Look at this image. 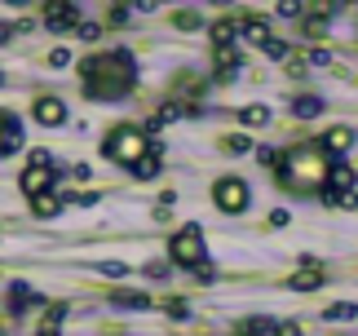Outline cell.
<instances>
[{
  "instance_id": "obj_21",
  "label": "cell",
  "mask_w": 358,
  "mask_h": 336,
  "mask_svg": "<svg viewBox=\"0 0 358 336\" xmlns=\"http://www.w3.org/2000/svg\"><path fill=\"white\" fill-rule=\"evenodd\" d=\"M0 150H5V155L18 150V115H5V142H0Z\"/></svg>"
},
{
  "instance_id": "obj_17",
  "label": "cell",
  "mask_w": 358,
  "mask_h": 336,
  "mask_svg": "<svg viewBox=\"0 0 358 336\" xmlns=\"http://www.w3.org/2000/svg\"><path fill=\"white\" fill-rule=\"evenodd\" d=\"M354 314H358V305H354V301H336V305H327V310H323L327 323H350Z\"/></svg>"
},
{
  "instance_id": "obj_15",
  "label": "cell",
  "mask_w": 358,
  "mask_h": 336,
  "mask_svg": "<svg viewBox=\"0 0 358 336\" xmlns=\"http://www.w3.org/2000/svg\"><path fill=\"white\" fill-rule=\"evenodd\" d=\"M274 328H279V323H270L266 314H252V318H243V323L235 328V336H270Z\"/></svg>"
},
{
  "instance_id": "obj_40",
  "label": "cell",
  "mask_w": 358,
  "mask_h": 336,
  "mask_svg": "<svg viewBox=\"0 0 358 336\" xmlns=\"http://www.w3.org/2000/svg\"><path fill=\"white\" fill-rule=\"evenodd\" d=\"M89 173H93L89 164H76V168H71V177H76V181H89Z\"/></svg>"
},
{
  "instance_id": "obj_20",
  "label": "cell",
  "mask_w": 358,
  "mask_h": 336,
  "mask_svg": "<svg viewBox=\"0 0 358 336\" xmlns=\"http://www.w3.org/2000/svg\"><path fill=\"white\" fill-rule=\"evenodd\" d=\"M243 124H248V129H266V124H270V106H243V115H239Z\"/></svg>"
},
{
  "instance_id": "obj_34",
  "label": "cell",
  "mask_w": 358,
  "mask_h": 336,
  "mask_svg": "<svg viewBox=\"0 0 358 336\" xmlns=\"http://www.w3.org/2000/svg\"><path fill=\"white\" fill-rule=\"evenodd\" d=\"M164 310H169V318H186V314H190V305H186V301H169Z\"/></svg>"
},
{
  "instance_id": "obj_11",
  "label": "cell",
  "mask_w": 358,
  "mask_h": 336,
  "mask_svg": "<svg viewBox=\"0 0 358 336\" xmlns=\"http://www.w3.org/2000/svg\"><path fill=\"white\" fill-rule=\"evenodd\" d=\"M213 45L217 49H235V36H243V22H230V18H222V22H213Z\"/></svg>"
},
{
  "instance_id": "obj_19",
  "label": "cell",
  "mask_w": 358,
  "mask_h": 336,
  "mask_svg": "<svg viewBox=\"0 0 358 336\" xmlns=\"http://www.w3.org/2000/svg\"><path fill=\"white\" fill-rule=\"evenodd\" d=\"M111 301L120 305V310H146V305H150V297H146V292H115Z\"/></svg>"
},
{
  "instance_id": "obj_29",
  "label": "cell",
  "mask_w": 358,
  "mask_h": 336,
  "mask_svg": "<svg viewBox=\"0 0 358 336\" xmlns=\"http://www.w3.org/2000/svg\"><path fill=\"white\" fill-rule=\"evenodd\" d=\"M261 53H266V58H274V62H283V58H287V45H283V40H270Z\"/></svg>"
},
{
  "instance_id": "obj_13",
  "label": "cell",
  "mask_w": 358,
  "mask_h": 336,
  "mask_svg": "<svg viewBox=\"0 0 358 336\" xmlns=\"http://www.w3.org/2000/svg\"><path fill=\"white\" fill-rule=\"evenodd\" d=\"M239 76V49H217V80L230 84Z\"/></svg>"
},
{
  "instance_id": "obj_1",
  "label": "cell",
  "mask_w": 358,
  "mask_h": 336,
  "mask_svg": "<svg viewBox=\"0 0 358 336\" xmlns=\"http://www.w3.org/2000/svg\"><path fill=\"white\" fill-rule=\"evenodd\" d=\"M80 76H85L89 97H98V102H120L137 80V62H133V53H124V49L93 53L89 62H80Z\"/></svg>"
},
{
  "instance_id": "obj_32",
  "label": "cell",
  "mask_w": 358,
  "mask_h": 336,
  "mask_svg": "<svg viewBox=\"0 0 358 336\" xmlns=\"http://www.w3.org/2000/svg\"><path fill=\"white\" fill-rule=\"evenodd\" d=\"M66 62H71V53H66L62 45H58V49H53V53H49V66H58V71H62V66H66Z\"/></svg>"
},
{
  "instance_id": "obj_38",
  "label": "cell",
  "mask_w": 358,
  "mask_h": 336,
  "mask_svg": "<svg viewBox=\"0 0 358 336\" xmlns=\"http://www.w3.org/2000/svg\"><path fill=\"white\" fill-rule=\"evenodd\" d=\"M270 226H287V208H274V213H270Z\"/></svg>"
},
{
  "instance_id": "obj_8",
  "label": "cell",
  "mask_w": 358,
  "mask_h": 336,
  "mask_svg": "<svg viewBox=\"0 0 358 336\" xmlns=\"http://www.w3.org/2000/svg\"><path fill=\"white\" fill-rule=\"evenodd\" d=\"M31 115L45 124V129H58V124H66V102L62 97H36Z\"/></svg>"
},
{
  "instance_id": "obj_22",
  "label": "cell",
  "mask_w": 358,
  "mask_h": 336,
  "mask_svg": "<svg viewBox=\"0 0 358 336\" xmlns=\"http://www.w3.org/2000/svg\"><path fill=\"white\" fill-rule=\"evenodd\" d=\"M62 204H66V200H58V195H45V200H31V213H36V217H53Z\"/></svg>"
},
{
  "instance_id": "obj_24",
  "label": "cell",
  "mask_w": 358,
  "mask_h": 336,
  "mask_svg": "<svg viewBox=\"0 0 358 336\" xmlns=\"http://www.w3.org/2000/svg\"><path fill=\"white\" fill-rule=\"evenodd\" d=\"M102 31H106V27H98V22H80V40H85V45H98V40H102Z\"/></svg>"
},
{
  "instance_id": "obj_35",
  "label": "cell",
  "mask_w": 358,
  "mask_h": 336,
  "mask_svg": "<svg viewBox=\"0 0 358 336\" xmlns=\"http://www.w3.org/2000/svg\"><path fill=\"white\" fill-rule=\"evenodd\" d=\"M146 279H169V265H164V261H150L146 265Z\"/></svg>"
},
{
  "instance_id": "obj_27",
  "label": "cell",
  "mask_w": 358,
  "mask_h": 336,
  "mask_svg": "<svg viewBox=\"0 0 358 336\" xmlns=\"http://www.w3.org/2000/svg\"><path fill=\"white\" fill-rule=\"evenodd\" d=\"M98 274H106V279H124V274H129V265H120V261H102V265H98Z\"/></svg>"
},
{
  "instance_id": "obj_3",
  "label": "cell",
  "mask_w": 358,
  "mask_h": 336,
  "mask_svg": "<svg viewBox=\"0 0 358 336\" xmlns=\"http://www.w3.org/2000/svg\"><path fill=\"white\" fill-rule=\"evenodd\" d=\"M102 155L124 164V168H137L150 155V133L146 129H133V124H120V129H111V137L102 142Z\"/></svg>"
},
{
  "instance_id": "obj_18",
  "label": "cell",
  "mask_w": 358,
  "mask_h": 336,
  "mask_svg": "<svg viewBox=\"0 0 358 336\" xmlns=\"http://www.w3.org/2000/svg\"><path fill=\"white\" fill-rule=\"evenodd\" d=\"M159 168H164V160H159V150H150V155H146L142 164L133 168V177H137V181H150V177H159Z\"/></svg>"
},
{
  "instance_id": "obj_9",
  "label": "cell",
  "mask_w": 358,
  "mask_h": 336,
  "mask_svg": "<svg viewBox=\"0 0 358 336\" xmlns=\"http://www.w3.org/2000/svg\"><path fill=\"white\" fill-rule=\"evenodd\" d=\"M323 284H327V274H323L319 261H306L292 279H287V288H296V292H314V288H323Z\"/></svg>"
},
{
  "instance_id": "obj_12",
  "label": "cell",
  "mask_w": 358,
  "mask_h": 336,
  "mask_svg": "<svg viewBox=\"0 0 358 336\" xmlns=\"http://www.w3.org/2000/svg\"><path fill=\"white\" fill-rule=\"evenodd\" d=\"M350 146H354V129H345V124H336V129L323 133V150H332V155H345Z\"/></svg>"
},
{
  "instance_id": "obj_33",
  "label": "cell",
  "mask_w": 358,
  "mask_h": 336,
  "mask_svg": "<svg viewBox=\"0 0 358 336\" xmlns=\"http://www.w3.org/2000/svg\"><path fill=\"white\" fill-rule=\"evenodd\" d=\"M306 62H310V66H327V62H332V53H327V49H310Z\"/></svg>"
},
{
  "instance_id": "obj_23",
  "label": "cell",
  "mask_w": 358,
  "mask_h": 336,
  "mask_svg": "<svg viewBox=\"0 0 358 336\" xmlns=\"http://www.w3.org/2000/svg\"><path fill=\"white\" fill-rule=\"evenodd\" d=\"M173 22L182 27V31H195V27H199V9H177V13H173Z\"/></svg>"
},
{
  "instance_id": "obj_16",
  "label": "cell",
  "mask_w": 358,
  "mask_h": 336,
  "mask_svg": "<svg viewBox=\"0 0 358 336\" xmlns=\"http://www.w3.org/2000/svg\"><path fill=\"white\" fill-rule=\"evenodd\" d=\"M243 40H252V45H257V49H266V45H270V40H274V36H270V27H266V22H257V18H248V22H243Z\"/></svg>"
},
{
  "instance_id": "obj_36",
  "label": "cell",
  "mask_w": 358,
  "mask_h": 336,
  "mask_svg": "<svg viewBox=\"0 0 358 336\" xmlns=\"http://www.w3.org/2000/svg\"><path fill=\"white\" fill-rule=\"evenodd\" d=\"M195 279H199V284H213V279H217V270H213V265H208V261H203V265H199V270H195Z\"/></svg>"
},
{
  "instance_id": "obj_39",
  "label": "cell",
  "mask_w": 358,
  "mask_h": 336,
  "mask_svg": "<svg viewBox=\"0 0 358 336\" xmlns=\"http://www.w3.org/2000/svg\"><path fill=\"white\" fill-rule=\"evenodd\" d=\"M279 13H283V18H296V13H301V5H292V0H283V5H279Z\"/></svg>"
},
{
  "instance_id": "obj_2",
  "label": "cell",
  "mask_w": 358,
  "mask_h": 336,
  "mask_svg": "<svg viewBox=\"0 0 358 336\" xmlns=\"http://www.w3.org/2000/svg\"><path fill=\"white\" fill-rule=\"evenodd\" d=\"M327 177H332V164L323 146H292L279 164V181L287 190H323Z\"/></svg>"
},
{
  "instance_id": "obj_14",
  "label": "cell",
  "mask_w": 358,
  "mask_h": 336,
  "mask_svg": "<svg viewBox=\"0 0 358 336\" xmlns=\"http://www.w3.org/2000/svg\"><path fill=\"white\" fill-rule=\"evenodd\" d=\"M292 115H296V120H314V115H323V97L301 93L296 102H292Z\"/></svg>"
},
{
  "instance_id": "obj_6",
  "label": "cell",
  "mask_w": 358,
  "mask_h": 336,
  "mask_svg": "<svg viewBox=\"0 0 358 336\" xmlns=\"http://www.w3.org/2000/svg\"><path fill=\"white\" fill-rule=\"evenodd\" d=\"M53 181H58V168H22L18 186H22V195H27V200H45Z\"/></svg>"
},
{
  "instance_id": "obj_25",
  "label": "cell",
  "mask_w": 358,
  "mask_h": 336,
  "mask_svg": "<svg viewBox=\"0 0 358 336\" xmlns=\"http://www.w3.org/2000/svg\"><path fill=\"white\" fill-rule=\"evenodd\" d=\"M27 301H36V297H31V288L13 284V288H9V305H13V314H18V305H27Z\"/></svg>"
},
{
  "instance_id": "obj_26",
  "label": "cell",
  "mask_w": 358,
  "mask_h": 336,
  "mask_svg": "<svg viewBox=\"0 0 358 336\" xmlns=\"http://www.w3.org/2000/svg\"><path fill=\"white\" fill-rule=\"evenodd\" d=\"M257 160L266 164V168H279L283 164V155H279V150H270V146H257Z\"/></svg>"
},
{
  "instance_id": "obj_5",
  "label": "cell",
  "mask_w": 358,
  "mask_h": 336,
  "mask_svg": "<svg viewBox=\"0 0 358 336\" xmlns=\"http://www.w3.org/2000/svg\"><path fill=\"white\" fill-rule=\"evenodd\" d=\"M213 200H217L222 213H243L248 200H252V190H248V181H239V177H222L213 186Z\"/></svg>"
},
{
  "instance_id": "obj_31",
  "label": "cell",
  "mask_w": 358,
  "mask_h": 336,
  "mask_svg": "<svg viewBox=\"0 0 358 336\" xmlns=\"http://www.w3.org/2000/svg\"><path fill=\"white\" fill-rule=\"evenodd\" d=\"M62 318H66V305H49V314H45V323H49V328H58V323H62Z\"/></svg>"
},
{
  "instance_id": "obj_41",
  "label": "cell",
  "mask_w": 358,
  "mask_h": 336,
  "mask_svg": "<svg viewBox=\"0 0 358 336\" xmlns=\"http://www.w3.org/2000/svg\"><path fill=\"white\" fill-rule=\"evenodd\" d=\"M36 336H58V328H49V323H45V328H40Z\"/></svg>"
},
{
  "instance_id": "obj_7",
  "label": "cell",
  "mask_w": 358,
  "mask_h": 336,
  "mask_svg": "<svg viewBox=\"0 0 358 336\" xmlns=\"http://www.w3.org/2000/svg\"><path fill=\"white\" fill-rule=\"evenodd\" d=\"M45 22H49V31H80V5H71V0H53V5L45 9Z\"/></svg>"
},
{
  "instance_id": "obj_30",
  "label": "cell",
  "mask_w": 358,
  "mask_h": 336,
  "mask_svg": "<svg viewBox=\"0 0 358 336\" xmlns=\"http://www.w3.org/2000/svg\"><path fill=\"white\" fill-rule=\"evenodd\" d=\"M27 164H31V168H53V155H49V150H31Z\"/></svg>"
},
{
  "instance_id": "obj_10",
  "label": "cell",
  "mask_w": 358,
  "mask_h": 336,
  "mask_svg": "<svg viewBox=\"0 0 358 336\" xmlns=\"http://www.w3.org/2000/svg\"><path fill=\"white\" fill-rule=\"evenodd\" d=\"M354 186H358V177H354V168L350 164H332V177H327V190H336V195H354Z\"/></svg>"
},
{
  "instance_id": "obj_37",
  "label": "cell",
  "mask_w": 358,
  "mask_h": 336,
  "mask_svg": "<svg viewBox=\"0 0 358 336\" xmlns=\"http://www.w3.org/2000/svg\"><path fill=\"white\" fill-rule=\"evenodd\" d=\"M270 336H301V323H279Z\"/></svg>"
},
{
  "instance_id": "obj_4",
  "label": "cell",
  "mask_w": 358,
  "mask_h": 336,
  "mask_svg": "<svg viewBox=\"0 0 358 336\" xmlns=\"http://www.w3.org/2000/svg\"><path fill=\"white\" fill-rule=\"evenodd\" d=\"M169 257L177 265H186V270H199L203 265V230L199 226H182L173 234V244H169Z\"/></svg>"
},
{
  "instance_id": "obj_28",
  "label": "cell",
  "mask_w": 358,
  "mask_h": 336,
  "mask_svg": "<svg viewBox=\"0 0 358 336\" xmlns=\"http://www.w3.org/2000/svg\"><path fill=\"white\" fill-rule=\"evenodd\" d=\"M226 150H235V155H248V150H252V142H248L243 133H235V137H226Z\"/></svg>"
}]
</instances>
